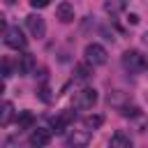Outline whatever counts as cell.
I'll return each instance as SVG.
<instances>
[{
    "instance_id": "13",
    "label": "cell",
    "mask_w": 148,
    "mask_h": 148,
    "mask_svg": "<svg viewBox=\"0 0 148 148\" xmlns=\"http://www.w3.org/2000/svg\"><path fill=\"white\" fill-rule=\"evenodd\" d=\"M12 118H14V104H12L9 99H5V102H2V111H0V125L7 127Z\"/></svg>"
},
{
    "instance_id": "15",
    "label": "cell",
    "mask_w": 148,
    "mask_h": 148,
    "mask_svg": "<svg viewBox=\"0 0 148 148\" xmlns=\"http://www.w3.org/2000/svg\"><path fill=\"white\" fill-rule=\"evenodd\" d=\"M120 113H123L125 118H134V116H139V106H134V104H125V106H120Z\"/></svg>"
},
{
    "instance_id": "7",
    "label": "cell",
    "mask_w": 148,
    "mask_h": 148,
    "mask_svg": "<svg viewBox=\"0 0 148 148\" xmlns=\"http://www.w3.org/2000/svg\"><path fill=\"white\" fill-rule=\"evenodd\" d=\"M35 67H37V60H35V56L32 53H21L18 58H16V72L18 74H32L35 72Z\"/></svg>"
},
{
    "instance_id": "20",
    "label": "cell",
    "mask_w": 148,
    "mask_h": 148,
    "mask_svg": "<svg viewBox=\"0 0 148 148\" xmlns=\"http://www.w3.org/2000/svg\"><path fill=\"white\" fill-rule=\"evenodd\" d=\"M141 42H143V44L148 46V32H143V35H141Z\"/></svg>"
},
{
    "instance_id": "14",
    "label": "cell",
    "mask_w": 148,
    "mask_h": 148,
    "mask_svg": "<svg viewBox=\"0 0 148 148\" xmlns=\"http://www.w3.org/2000/svg\"><path fill=\"white\" fill-rule=\"evenodd\" d=\"M102 123H104V116H99V113H90L83 118V125L88 130H97V127H102Z\"/></svg>"
},
{
    "instance_id": "9",
    "label": "cell",
    "mask_w": 148,
    "mask_h": 148,
    "mask_svg": "<svg viewBox=\"0 0 148 148\" xmlns=\"http://www.w3.org/2000/svg\"><path fill=\"white\" fill-rule=\"evenodd\" d=\"M56 18H58L60 23H72V21H74V7H72L69 2H60V5L56 7Z\"/></svg>"
},
{
    "instance_id": "16",
    "label": "cell",
    "mask_w": 148,
    "mask_h": 148,
    "mask_svg": "<svg viewBox=\"0 0 148 148\" xmlns=\"http://www.w3.org/2000/svg\"><path fill=\"white\" fill-rule=\"evenodd\" d=\"M37 92H39V99H44V102H51V99H53V97L49 95V92H51V88H49L46 83H44V86H42V88H39Z\"/></svg>"
},
{
    "instance_id": "12",
    "label": "cell",
    "mask_w": 148,
    "mask_h": 148,
    "mask_svg": "<svg viewBox=\"0 0 148 148\" xmlns=\"http://www.w3.org/2000/svg\"><path fill=\"white\" fill-rule=\"evenodd\" d=\"M32 123H35V113H32V111H21V113H16V125H18V130H30Z\"/></svg>"
},
{
    "instance_id": "4",
    "label": "cell",
    "mask_w": 148,
    "mask_h": 148,
    "mask_svg": "<svg viewBox=\"0 0 148 148\" xmlns=\"http://www.w3.org/2000/svg\"><path fill=\"white\" fill-rule=\"evenodd\" d=\"M72 102H74L76 109H92L97 104V90L95 88H83V90H79L74 95Z\"/></svg>"
},
{
    "instance_id": "17",
    "label": "cell",
    "mask_w": 148,
    "mask_h": 148,
    "mask_svg": "<svg viewBox=\"0 0 148 148\" xmlns=\"http://www.w3.org/2000/svg\"><path fill=\"white\" fill-rule=\"evenodd\" d=\"M49 2L51 0H30V7L32 9H44V7H49Z\"/></svg>"
},
{
    "instance_id": "8",
    "label": "cell",
    "mask_w": 148,
    "mask_h": 148,
    "mask_svg": "<svg viewBox=\"0 0 148 148\" xmlns=\"http://www.w3.org/2000/svg\"><path fill=\"white\" fill-rule=\"evenodd\" d=\"M28 143L30 146H49L51 143V130H44V127H37V130H32V134L28 136Z\"/></svg>"
},
{
    "instance_id": "6",
    "label": "cell",
    "mask_w": 148,
    "mask_h": 148,
    "mask_svg": "<svg viewBox=\"0 0 148 148\" xmlns=\"http://www.w3.org/2000/svg\"><path fill=\"white\" fill-rule=\"evenodd\" d=\"M92 141V134L88 132V130H74V132H69L67 136H65V143L67 146H88Z\"/></svg>"
},
{
    "instance_id": "18",
    "label": "cell",
    "mask_w": 148,
    "mask_h": 148,
    "mask_svg": "<svg viewBox=\"0 0 148 148\" xmlns=\"http://www.w3.org/2000/svg\"><path fill=\"white\" fill-rule=\"evenodd\" d=\"M2 76H5V79L12 76V67H9V60H7V58H2Z\"/></svg>"
},
{
    "instance_id": "11",
    "label": "cell",
    "mask_w": 148,
    "mask_h": 148,
    "mask_svg": "<svg viewBox=\"0 0 148 148\" xmlns=\"http://www.w3.org/2000/svg\"><path fill=\"white\" fill-rule=\"evenodd\" d=\"M109 146H111V148H130V146H132V139H130V134H125L123 130H118V132L111 136Z\"/></svg>"
},
{
    "instance_id": "5",
    "label": "cell",
    "mask_w": 148,
    "mask_h": 148,
    "mask_svg": "<svg viewBox=\"0 0 148 148\" xmlns=\"http://www.w3.org/2000/svg\"><path fill=\"white\" fill-rule=\"evenodd\" d=\"M25 25H28L30 35L37 37V39L46 35V23H44V18H42L39 14H30V16H25Z\"/></svg>"
},
{
    "instance_id": "10",
    "label": "cell",
    "mask_w": 148,
    "mask_h": 148,
    "mask_svg": "<svg viewBox=\"0 0 148 148\" xmlns=\"http://www.w3.org/2000/svg\"><path fill=\"white\" fill-rule=\"evenodd\" d=\"M92 67H95V65L88 62V60L74 65V79H76V81H88V79L92 76Z\"/></svg>"
},
{
    "instance_id": "3",
    "label": "cell",
    "mask_w": 148,
    "mask_h": 148,
    "mask_svg": "<svg viewBox=\"0 0 148 148\" xmlns=\"http://www.w3.org/2000/svg\"><path fill=\"white\" fill-rule=\"evenodd\" d=\"M5 44L9 46V49H25V44H28V39H25V35H23V30L18 28V25H12V28H5Z\"/></svg>"
},
{
    "instance_id": "19",
    "label": "cell",
    "mask_w": 148,
    "mask_h": 148,
    "mask_svg": "<svg viewBox=\"0 0 148 148\" xmlns=\"http://www.w3.org/2000/svg\"><path fill=\"white\" fill-rule=\"evenodd\" d=\"M127 21H130L132 25H136V23H139V16H136V14H130V16H127Z\"/></svg>"
},
{
    "instance_id": "1",
    "label": "cell",
    "mask_w": 148,
    "mask_h": 148,
    "mask_svg": "<svg viewBox=\"0 0 148 148\" xmlns=\"http://www.w3.org/2000/svg\"><path fill=\"white\" fill-rule=\"evenodd\" d=\"M123 67H125V72L127 74H143L146 69H148V58L141 53V51H134V49H130V51H125L123 53Z\"/></svg>"
},
{
    "instance_id": "2",
    "label": "cell",
    "mask_w": 148,
    "mask_h": 148,
    "mask_svg": "<svg viewBox=\"0 0 148 148\" xmlns=\"http://www.w3.org/2000/svg\"><path fill=\"white\" fill-rule=\"evenodd\" d=\"M83 56H86V60H88V62H92V65H104V62L109 60V53H106V49H104L102 44H97V42H90V44H86V49H83Z\"/></svg>"
}]
</instances>
